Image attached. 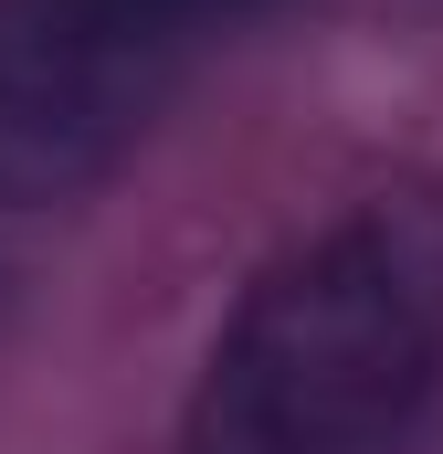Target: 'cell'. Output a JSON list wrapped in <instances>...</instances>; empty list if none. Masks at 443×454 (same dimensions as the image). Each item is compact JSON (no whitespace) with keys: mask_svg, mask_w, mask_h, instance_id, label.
<instances>
[{"mask_svg":"<svg viewBox=\"0 0 443 454\" xmlns=\"http://www.w3.org/2000/svg\"><path fill=\"white\" fill-rule=\"evenodd\" d=\"M443 412V212L359 201L285 243L201 348L180 454H412Z\"/></svg>","mask_w":443,"mask_h":454,"instance_id":"6da1fadb","label":"cell"},{"mask_svg":"<svg viewBox=\"0 0 443 454\" xmlns=\"http://www.w3.org/2000/svg\"><path fill=\"white\" fill-rule=\"evenodd\" d=\"M275 0H0V201H74Z\"/></svg>","mask_w":443,"mask_h":454,"instance_id":"7a4b0ae2","label":"cell"}]
</instances>
